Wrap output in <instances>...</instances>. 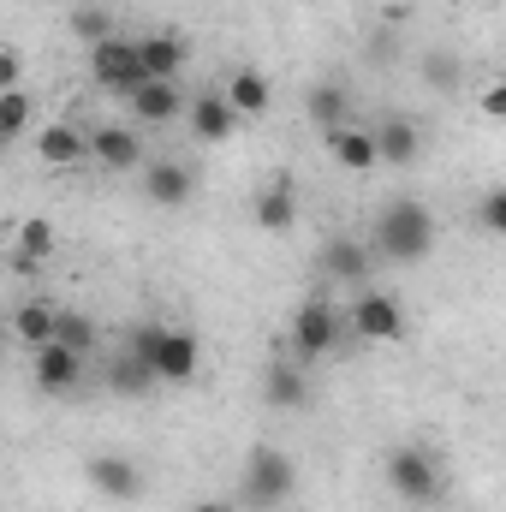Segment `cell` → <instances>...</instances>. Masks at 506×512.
Listing matches in <instances>:
<instances>
[{"instance_id":"cell-7","label":"cell","mask_w":506,"mask_h":512,"mask_svg":"<svg viewBox=\"0 0 506 512\" xmlns=\"http://www.w3.org/2000/svg\"><path fill=\"white\" fill-rule=\"evenodd\" d=\"M143 197H149L155 209H179V203H191V197H197V173H191V161H173V155L143 161Z\"/></svg>"},{"instance_id":"cell-5","label":"cell","mask_w":506,"mask_h":512,"mask_svg":"<svg viewBox=\"0 0 506 512\" xmlns=\"http://www.w3.org/2000/svg\"><path fill=\"white\" fill-rule=\"evenodd\" d=\"M340 334H346V322H340V310H334V298L328 292H310L304 304H298V316H292V352L310 364V358H328V352H340Z\"/></svg>"},{"instance_id":"cell-33","label":"cell","mask_w":506,"mask_h":512,"mask_svg":"<svg viewBox=\"0 0 506 512\" xmlns=\"http://www.w3.org/2000/svg\"><path fill=\"white\" fill-rule=\"evenodd\" d=\"M191 512H239L233 501H203V507H191Z\"/></svg>"},{"instance_id":"cell-2","label":"cell","mask_w":506,"mask_h":512,"mask_svg":"<svg viewBox=\"0 0 506 512\" xmlns=\"http://www.w3.org/2000/svg\"><path fill=\"white\" fill-rule=\"evenodd\" d=\"M387 483H393L399 501H411V507H435L441 489H447V471H441L435 447L411 441V447H393V459H387Z\"/></svg>"},{"instance_id":"cell-15","label":"cell","mask_w":506,"mask_h":512,"mask_svg":"<svg viewBox=\"0 0 506 512\" xmlns=\"http://www.w3.org/2000/svg\"><path fill=\"white\" fill-rule=\"evenodd\" d=\"M322 143H328V155H334L346 173H370V167H381V149H376V131H370V126L322 131Z\"/></svg>"},{"instance_id":"cell-20","label":"cell","mask_w":506,"mask_h":512,"mask_svg":"<svg viewBox=\"0 0 506 512\" xmlns=\"http://www.w3.org/2000/svg\"><path fill=\"white\" fill-rule=\"evenodd\" d=\"M233 131H239V108H233L227 96H197V102H191V137L227 143Z\"/></svg>"},{"instance_id":"cell-11","label":"cell","mask_w":506,"mask_h":512,"mask_svg":"<svg viewBox=\"0 0 506 512\" xmlns=\"http://www.w3.org/2000/svg\"><path fill=\"white\" fill-rule=\"evenodd\" d=\"M30 376H36L42 393H72V387L84 382V352H72V346L48 340V346H36V352H30Z\"/></svg>"},{"instance_id":"cell-12","label":"cell","mask_w":506,"mask_h":512,"mask_svg":"<svg viewBox=\"0 0 506 512\" xmlns=\"http://www.w3.org/2000/svg\"><path fill=\"white\" fill-rule=\"evenodd\" d=\"M262 399L274 405V411H304L310 405V376H304V358L292 352H280L274 364H268V376H262Z\"/></svg>"},{"instance_id":"cell-4","label":"cell","mask_w":506,"mask_h":512,"mask_svg":"<svg viewBox=\"0 0 506 512\" xmlns=\"http://www.w3.org/2000/svg\"><path fill=\"white\" fill-rule=\"evenodd\" d=\"M292 489H298V465H292L280 447H251V459H245V483H239V501H245L251 512H274Z\"/></svg>"},{"instance_id":"cell-17","label":"cell","mask_w":506,"mask_h":512,"mask_svg":"<svg viewBox=\"0 0 506 512\" xmlns=\"http://www.w3.org/2000/svg\"><path fill=\"white\" fill-rule=\"evenodd\" d=\"M370 262H376V251H364L358 239H328V245H322V274H328L334 286H364Z\"/></svg>"},{"instance_id":"cell-19","label":"cell","mask_w":506,"mask_h":512,"mask_svg":"<svg viewBox=\"0 0 506 512\" xmlns=\"http://www.w3.org/2000/svg\"><path fill=\"white\" fill-rule=\"evenodd\" d=\"M137 54H143V72H149V78H179V72H185V60H191L185 36H173V30L143 36V42H137Z\"/></svg>"},{"instance_id":"cell-32","label":"cell","mask_w":506,"mask_h":512,"mask_svg":"<svg viewBox=\"0 0 506 512\" xmlns=\"http://www.w3.org/2000/svg\"><path fill=\"white\" fill-rule=\"evenodd\" d=\"M18 72H24V60L6 48V54H0V90H18Z\"/></svg>"},{"instance_id":"cell-27","label":"cell","mask_w":506,"mask_h":512,"mask_svg":"<svg viewBox=\"0 0 506 512\" xmlns=\"http://www.w3.org/2000/svg\"><path fill=\"white\" fill-rule=\"evenodd\" d=\"M72 36H78L84 48H102V42L114 36V18H108L102 6H78V12H72Z\"/></svg>"},{"instance_id":"cell-3","label":"cell","mask_w":506,"mask_h":512,"mask_svg":"<svg viewBox=\"0 0 506 512\" xmlns=\"http://www.w3.org/2000/svg\"><path fill=\"white\" fill-rule=\"evenodd\" d=\"M131 352H143L161 382H191V376H197V358H203L197 334H185V328H155V322H143V328L131 334Z\"/></svg>"},{"instance_id":"cell-6","label":"cell","mask_w":506,"mask_h":512,"mask_svg":"<svg viewBox=\"0 0 506 512\" xmlns=\"http://www.w3.org/2000/svg\"><path fill=\"white\" fill-rule=\"evenodd\" d=\"M90 78H96L102 90H114V96H131L149 72H143L137 42H126V36H108L102 48H90Z\"/></svg>"},{"instance_id":"cell-9","label":"cell","mask_w":506,"mask_h":512,"mask_svg":"<svg viewBox=\"0 0 506 512\" xmlns=\"http://www.w3.org/2000/svg\"><path fill=\"white\" fill-rule=\"evenodd\" d=\"M84 477H90V489L102 495V501H114V507H126L143 495V471L131 465L126 453H96L90 465H84Z\"/></svg>"},{"instance_id":"cell-23","label":"cell","mask_w":506,"mask_h":512,"mask_svg":"<svg viewBox=\"0 0 506 512\" xmlns=\"http://www.w3.org/2000/svg\"><path fill=\"white\" fill-rule=\"evenodd\" d=\"M233 108H239V120H262L268 114V102H274V90H268V78L256 72V66H239L233 78H227V90H221Z\"/></svg>"},{"instance_id":"cell-16","label":"cell","mask_w":506,"mask_h":512,"mask_svg":"<svg viewBox=\"0 0 506 512\" xmlns=\"http://www.w3.org/2000/svg\"><path fill=\"white\" fill-rule=\"evenodd\" d=\"M376 149H381V167H411L423 155V131H417V120H405V114H387L376 126Z\"/></svg>"},{"instance_id":"cell-31","label":"cell","mask_w":506,"mask_h":512,"mask_svg":"<svg viewBox=\"0 0 506 512\" xmlns=\"http://www.w3.org/2000/svg\"><path fill=\"white\" fill-rule=\"evenodd\" d=\"M477 114L495 120V126H506V78H489V84L477 90Z\"/></svg>"},{"instance_id":"cell-18","label":"cell","mask_w":506,"mask_h":512,"mask_svg":"<svg viewBox=\"0 0 506 512\" xmlns=\"http://www.w3.org/2000/svg\"><path fill=\"white\" fill-rule=\"evenodd\" d=\"M304 114H310L322 131L352 126V90H346V84H334V78H322V84H310V96H304Z\"/></svg>"},{"instance_id":"cell-8","label":"cell","mask_w":506,"mask_h":512,"mask_svg":"<svg viewBox=\"0 0 506 512\" xmlns=\"http://www.w3.org/2000/svg\"><path fill=\"white\" fill-rule=\"evenodd\" d=\"M352 334H358L364 346H393V340L405 334V310H399V298H387V292H364V298L352 304Z\"/></svg>"},{"instance_id":"cell-29","label":"cell","mask_w":506,"mask_h":512,"mask_svg":"<svg viewBox=\"0 0 506 512\" xmlns=\"http://www.w3.org/2000/svg\"><path fill=\"white\" fill-rule=\"evenodd\" d=\"M477 227L495 233V239H506V185H495V191L477 197Z\"/></svg>"},{"instance_id":"cell-22","label":"cell","mask_w":506,"mask_h":512,"mask_svg":"<svg viewBox=\"0 0 506 512\" xmlns=\"http://www.w3.org/2000/svg\"><path fill=\"white\" fill-rule=\"evenodd\" d=\"M36 155L48 167H78V161H90V137L78 126H42L36 131Z\"/></svg>"},{"instance_id":"cell-10","label":"cell","mask_w":506,"mask_h":512,"mask_svg":"<svg viewBox=\"0 0 506 512\" xmlns=\"http://www.w3.org/2000/svg\"><path fill=\"white\" fill-rule=\"evenodd\" d=\"M126 102H131V114H137L143 126H173L179 114H191V108H185V90H179V78H143Z\"/></svg>"},{"instance_id":"cell-1","label":"cell","mask_w":506,"mask_h":512,"mask_svg":"<svg viewBox=\"0 0 506 512\" xmlns=\"http://www.w3.org/2000/svg\"><path fill=\"white\" fill-rule=\"evenodd\" d=\"M370 251L381 262H423V256L435 251V215L423 209V203H411V197H399V203H387L376 215V245Z\"/></svg>"},{"instance_id":"cell-13","label":"cell","mask_w":506,"mask_h":512,"mask_svg":"<svg viewBox=\"0 0 506 512\" xmlns=\"http://www.w3.org/2000/svg\"><path fill=\"white\" fill-rule=\"evenodd\" d=\"M90 161H102L108 173H131V167H143L149 155H143V137L131 126H96L90 131Z\"/></svg>"},{"instance_id":"cell-25","label":"cell","mask_w":506,"mask_h":512,"mask_svg":"<svg viewBox=\"0 0 506 512\" xmlns=\"http://www.w3.org/2000/svg\"><path fill=\"white\" fill-rule=\"evenodd\" d=\"M48 251H54V227H48L42 215H30V221L12 227V268H18V274H30Z\"/></svg>"},{"instance_id":"cell-30","label":"cell","mask_w":506,"mask_h":512,"mask_svg":"<svg viewBox=\"0 0 506 512\" xmlns=\"http://www.w3.org/2000/svg\"><path fill=\"white\" fill-rule=\"evenodd\" d=\"M417 72H423L429 90H453V84H459V60H453V54H423Z\"/></svg>"},{"instance_id":"cell-28","label":"cell","mask_w":506,"mask_h":512,"mask_svg":"<svg viewBox=\"0 0 506 512\" xmlns=\"http://www.w3.org/2000/svg\"><path fill=\"white\" fill-rule=\"evenodd\" d=\"M24 126H30V96L24 90H0V143H12Z\"/></svg>"},{"instance_id":"cell-21","label":"cell","mask_w":506,"mask_h":512,"mask_svg":"<svg viewBox=\"0 0 506 512\" xmlns=\"http://www.w3.org/2000/svg\"><path fill=\"white\" fill-rule=\"evenodd\" d=\"M54 322H60V304L30 298V304H18V310H12V340L36 352V346H48V340H54Z\"/></svg>"},{"instance_id":"cell-14","label":"cell","mask_w":506,"mask_h":512,"mask_svg":"<svg viewBox=\"0 0 506 512\" xmlns=\"http://www.w3.org/2000/svg\"><path fill=\"white\" fill-rule=\"evenodd\" d=\"M251 209H256V227H262V233H286V227L298 221V185H292L286 173H274V179L256 191Z\"/></svg>"},{"instance_id":"cell-26","label":"cell","mask_w":506,"mask_h":512,"mask_svg":"<svg viewBox=\"0 0 506 512\" xmlns=\"http://www.w3.org/2000/svg\"><path fill=\"white\" fill-rule=\"evenodd\" d=\"M54 340L90 358V352H96V322H90V316H78V310H60V322H54Z\"/></svg>"},{"instance_id":"cell-24","label":"cell","mask_w":506,"mask_h":512,"mask_svg":"<svg viewBox=\"0 0 506 512\" xmlns=\"http://www.w3.org/2000/svg\"><path fill=\"white\" fill-rule=\"evenodd\" d=\"M155 382H161V376H155V364H149L143 352H131V346H126V352H114V358H108V387H114V393L143 399Z\"/></svg>"}]
</instances>
